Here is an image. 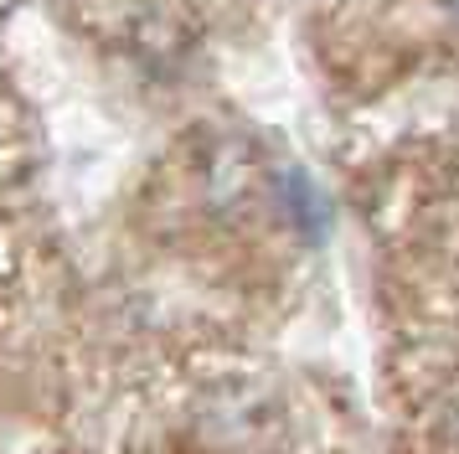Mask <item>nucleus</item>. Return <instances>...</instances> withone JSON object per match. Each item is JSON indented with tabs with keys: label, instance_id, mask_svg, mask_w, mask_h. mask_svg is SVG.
<instances>
[{
	"label": "nucleus",
	"instance_id": "nucleus-1",
	"mask_svg": "<svg viewBox=\"0 0 459 454\" xmlns=\"http://www.w3.org/2000/svg\"><path fill=\"white\" fill-rule=\"evenodd\" d=\"M449 16H455V21H459V0H449Z\"/></svg>",
	"mask_w": 459,
	"mask_h": 454
}]
</instances>
